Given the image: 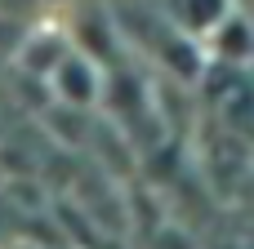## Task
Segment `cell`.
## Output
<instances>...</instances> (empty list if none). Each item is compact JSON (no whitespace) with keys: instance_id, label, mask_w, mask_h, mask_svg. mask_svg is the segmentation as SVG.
<instances>
[{"instance_id":"7a4b0ae2","label":"cell","mask_w":254,"mask_h":249,"mask_svg":"<svg viewBox=\"0 0 254 249\" xmlns=\"http://www.w3.org/2000/svg\"><path fill=\"white\" fill-rule=\"evenodd\" d=\"M232 9H241V4H237V0H165V18H170L174 36L188 31L196 45H201Z\"/></svg>"},{"instance_id":"6da1fadb","label":"cell","mask_w":254,"mask_h":249,"mask_svg":"<svg viewBox=\"0 0 254 249\" xmlns=\"http://www.w3.org/2000/svg\"><path fill=\"white\" fill-rule=\"evenodd\" d=\"M49 80H54V94H58L63 102H71V107H89V102H98V94H103V71H98L85 53H76V49L49 71Z\"/></svg>"},{"instance_id":"3957f363","label":"cell","mask_w":254,"mask_h":249,"mask_svg":"<svg viewBox=\"0 0 254 249\" xmlns=\"http://www.w3.org/2000/svg\"><path fill=\"white\" fill-rule=\"evenodd\" d=\"M201 49H210L223 67H246V58H250V27H246V13L232 9V13L201 40Z\"/></svg>"}]
</instances>
